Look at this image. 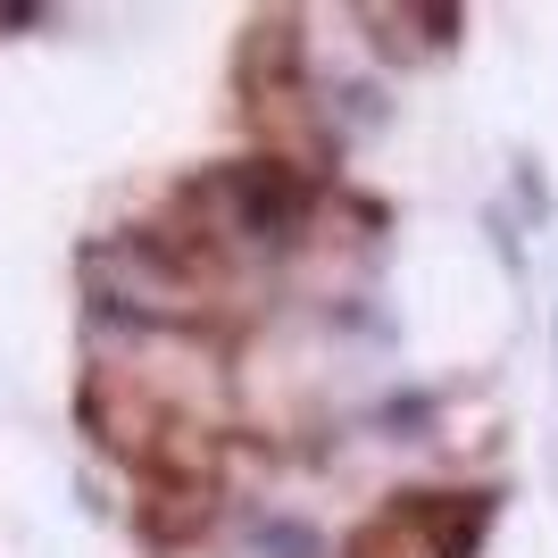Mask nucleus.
Here are the masks:
<instances>
[{"instance_id": "nucleus-1", "label": "nucleus", "mask_w": 558, "mask_h": 558, "mask_svg": "<svg viewBox=\"0 0 558 558\" xmlns=\"http://www.w3.org/2000/svg\"><path fill=\"white\" fill-rule=\"evenodd\" d=\"M84 417H93L100 450H109L142 492V517L159 534H201L217 517V492H226V434L192 392H175L167 375L134 367V359H109V367L84 375Z\"/></svg>"}, {"instance_id": "nucleus-2", "label": "nucleus", "mask_w": 558, "mask_h": 558, "mask_svg": "<svg viewBox=\"0 0 558 558\" xmlns=\"http://www.w3.org/2000/svg\"><path fill=\"white\" fill-rule=\"evenodd\" d=\"M492 525L484 492H392L384 509L350 525L342 558H475Z\"/></svg>"}]
</instances>
